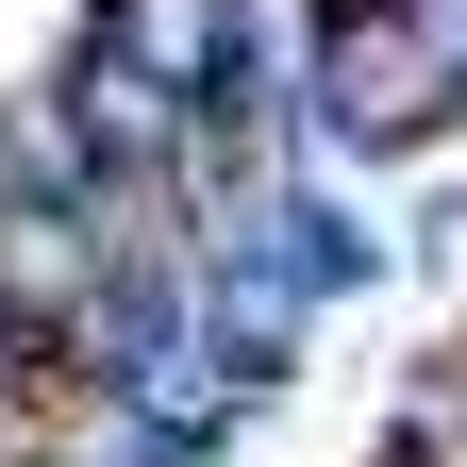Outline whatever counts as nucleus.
Returning <instances> with one entry per match:
<instances>
[{"label":"nucleus","instance_id":"f257e3e1","mask_svg":"<svg viewBox=\"0 0 467 467\" xmlns=\"http://www.w3.org/2000/svg\"><path fill=\"white\" fill-rule=\"evenodd\" d=\"M301 117H317L334 150H434L451 117H467V67H451V34L418 17V0H350V17H317Z\"/></svg>","mask_w":467,"mask_h":467},{"label":"nucleus","instance_id":"f03ea898","mask_svg":"<svg viewBox=\"0 0 467 467\" xmlns=\"http://www.w3.org/2000/svg\"><path fill=\"white\" fill-rule=\"evenodd\" d=\"M301 317H317L301 251H284L267 217H251V234H217V267H201V368H217V384H284Z\"/></svg>","mask_w":467,"mask_h":467},{"label":"nucleus","instance_id":"7ed1b4c3","mask_svg":"<svg viewBox=\"0 0 467 467\" xmlns=\"http://www.w3.org/2000/svg\"><path fill=\"white\" fill-rule=\"evenodd\" d=\"M84 267H100V201H34V184H0V350H67Z\"/></svg>","mask_w":467,"mask_h":467},{"label":"nucleus","instance_id":"20e7f679","mask_svg":"<svg viewBox=\"0 0 467 467\" xmlns=\"http://www.w3.org/2000/svg\"><path fill=\"white\" fill-rule=\"evenodd\" d=\"M100 50L150 67L167 100H251V17L234 0H100Z\"/></svg>","mask_w":467,"mask_h":467},{"label":"nucleus","instance_id":"39448f33","mask_svg":"<svg viewBox=\"0 0 467 467\" xmlns=\"http://www.w3.org/2000/svg\"><path fill=\"white\" fill-rule=\"evenodd\" d=\"M50 117H67V134H100V184H117L134 150H167V134H184V100H167L150 67H117L100 34L67 50V67H50Z\"/></svg>","mask_w":467,"mask_h":467},{"label":"nucleus","instance_id":"423d86ee","mask_svg":"<svg viewBox=\"0 0 467 467\" xmlns=\"http://www.w3.org/2000/svg\"><path fill=\"white\" fill-rule=\"evenodd\" d=\"M267 234L301 251V284H317V301H350V284H384V234H368V217H334L317 184H284V201H267Z\"/></svg>","mask_w":467,"mask_h":467},{"label":"nucleus","instance_id":"0eeeda50","mask_svg":"<svg viewBox=\"0 0 467 467\" xmlns=\"http://www.w3.org/2000/svg\"><path fill=\"white\" fill-rule=\"evenodd\" d=\"M418 17H434V34H451V67H467V0H418Z\"/></svg>","mask_w":467,"mask_h":467}]
</instances>
